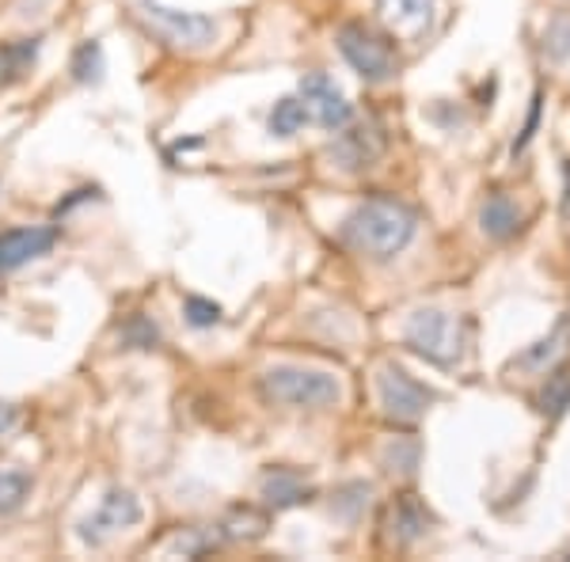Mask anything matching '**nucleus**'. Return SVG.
<instances>
[{
	"label": "nucleus",
	"mask_w": 570,
	"mask_h": 562,
	"mask_svg": "<svg viewBox=\"0 0 570 562\" xmlns=\"http://www.w3.org/2000/svg\"><path fill=\"white\" fill-rule=\"evenodd\" d=\"M384 464L389 472H400V475H411L419 467V441H407V437H395L389 448H384Z\"/></svg>",
	"instance_id": "22"
},
{
	"label": "nucleus",
	"mask_w": 570,
	"mask_h": 562,
	"mask_svg": "<svg viewBox=\"0 0 570 562\" xmlns=\"http://www.w3.org/2000/svg\"><path fill=\"white\" fill-rule=\"evenodd\" d=\"M301 103H305L312 122H320L324 130H343L351 122V103L327 72H308L301 80Z\"/></svg>",
	"instance_id": "8"
},
{
	"label": "nucleus",
	"mask_w": 570,
	"mask_h": 562,
	"mask_svg": "<svg viewBox=\"0 0 570 562\" xmlns=\"http://www.w3.org/2000/svg\"><path fill=\"white\" fill-rule=\"evenodd\" d=\"M187 319L195 327H214L220 319V308L214 300H202V297H187Z\"/></svg>",
	"instance_id": "25"
},
{
	"label": "nucleus",
	"mask_w": 570,
	"mask_h": 562,
	"mask_svg": "<svg viewBox=\"0 0 570 562\" xmlns=\"http://www.w3.org/2000/svg\"><path fill=\"white\" fill-rule=\"evenodd\" d=\"M430 513L422 510V502L415 494H403L400 502L392 505V536L400 543H415L419 536H426Z\"/></svg>",
	"instance_id": "13"
},
{
	"label": "nucleus",
	"mask_w": 570,
	"mask_h": 562,
	"mask_svg": "<svg viewBox=\"0 0 570 562\" xmlns=\"http://www.w3.org/2000/svg\"><path fill=\"white\" fill-rule=\"evenodd\" d=\"M407 346L415 349L419 357H426V362L449 368L461 362V354H464V327H461V319L441 308H419L415 316L407 319Z\"/></svg>",
	"instance_id": "4"
},
{
	"label": "nucleus",
	"mask_w": 570,
	"mask_h": 562,
	"mask_svg": "<svg viewBox=\"0 0 570 562\" xmlns=\"http://www.w3.org/2000/svg\"><path fill=\"white\" fill-rule=\"evenodd\" d=\"M384 152V134L376 130L373 122H362L354 126L351 134H343L335 145H331V160L346 171H362V168H373Z\"/></svg>",
	"instance_id": "10"
},
{
	"label": "nucleus",
	"mask_w": 570,
	"mask_h": 562,
	"mask_svg": "<svg viewBox=\"0 0 570 562\" xmlns=\"http://www.w3.org/2000/svg\"><path fill=\"white\" fill-rule=\"evenodd\" d=\"M134 16L145 23V31L153 39L176 46V50H206L217 39V20L214 16H202V12H179V8H164L156 0H137Z\"/></svg>",
	"instance_id": "3"
},
{
	"label": "nucleus",
	"mask_w": 570,
	"mask_h": 562,
	"mask_svg": "<svg viewBox=\"0 0 570 562\" xmlns=\"http://www.w3.org/2000/svg\"><path fill=\"white\" fill-rule=\"evenodd\" d=\"M308 122V110H305V103L301 99H278L274 103V110H271V134L274 137H293L301 130V126Z\"/></svg>",
	"instance_id": "17"
},
{
	"label": "nucleus",
	"mask_w": 570,
	"mask_h": 562,
	"mask_svg": "<svg viewBox=\"0 0 570 562\" xmlns=\"http://www.w3.org/2000/svg\"><path fill=\"white\" fill-rule=\"evenodd\" d=\"M141 521V502L134 491H107V497L99 502V510L88 521H80V540L91 548H104L110 536L134 529Z\"/></svg>",
	"instance_id": "7"
},
{
	"label": "nucleus",
	"mask_w": 570,
	"mask_h": 562,
	"mask_svg": "<svg viewBox=\"0 0 570 562\" xmlns=\"http://www.w3.org/2000/svg\"><path fill=\"white\" fill-rule=\"evenodd\" d=\"M12 426H16V407L0 400V437H4V433L12 430Z\"/></svg>",
	"instance_id": "27"
},
{
	"label": "nucleus",
	"mask_w": 570,
	"mask_h": 562,
	"mask_svg": "<svg viewBox=\"0 0 570 562\" xmlns=\"http://www.w3.org/2000/svg\"><path fill=\"white\" fill-rule=\"evenodd\" d=\"M263 497H266V505H274V510H289V505L308 502L312 486L297 472H289V467H274V472H266V479H263Z\"/></svg>",
	"instance_id": "12"
},
{
	"label": "nucleus",
	"mask_w": 570,
	"mask_h": 562,
	"mask_svg": "<svg viewBox=\"0 0 570 562\" xmlns=\"http://www.w3.org/2000/svg\"><path fill=\"white\" fill-rule=\"evenodd\" d=\"M483 233L491 239H510L521 228V209L513 206L505 195H491L483 201V214H480Z\"/></svg>",
	"instance_id": "14"
},
{
	"label": "nucleus",
	"mask_w": 570,
	"mask_h": 562,
	"mask_svg": "<svg viewBox=\"0 0 570 562\" xmlns=\"http://www.w3.org/2000/svg\"><path fill=\"white\" fill-rule=\"evenodd\" d=\"M570 343V319H563V324H559L556 331H551V335L544 338V343H537L529 349V354H521V368H532V373H544L548 365H556L559 357L567 354V346Z\"/></svg>",
	"instance_id": "16"
},
{
	"label": "nucleus",
	"mask_w": 570,
	"mask_h": 562,
	"mask_svg": "<svg viewBox=\"0 0 570 562\" xmlns=\"http://www.w3.org/2000/svg\"><path fill=\"white\" fill-rule=\"evenodd\" d=\"M35 58H39V39L0 46V85H16L20 77H27L35 66Z\"/></svg>",
	"instance_id": "15"
},
{
	"label": "nucleus",
	"mask_w": 570,
	"mask_h": 562,
	"mask_svg": "<svg viewBox=\"0 0 570 562\" xmlns=\"http://www.w3.org/2000/svg\"><path fill=\"white\" fill-rule=\"evenodd\" d=\"M540 103H544V96H532V107H529V118H525V130H521V137L513 141V156L518 152H525L529 149V141H532V134H537V122H540Z\"/></svg>",
	"instance_id": "26"
},
{
	"label": "nucleus",
	"mask_w": 570,
	"mask_h": 562,
	"mask_svg": "<svg viewBox=\"0 0 570 562\" xmlns=\"http://www.w3.org/2000/svg\"><path fill=\"white\" fill-rule=\"evenodd\" d=\"M72 77L80 85H96L104 77V46L99 42H85L77 53H72Z\"/></svg>",
	"instance_id": "19"
},
{
	"label": "nucleus",
	"mask_w": 570,
	"mask_h": 562,
	"mask_svg": "<svg viewBox=\"0 0 570 562\" xmlns=\"http://www.w3.org/2000/svg\"><path fill=\"white\" fill-rule=\"evenodd\" d=\"M27 494H31V479L23 472H0V517L20 510Z\"/></svg>",
	"instance_id": "20"
},
{
	"label": "nucleus",
	"mask_w": 570,
	"mask_h": 562,
	"mask_svg": "<svg viewBox=\"0 0 570 562\" xmlns=\"http://www.w3.org/2000/svg\"><path fill=\"white\" fill-rule=\"evenodd\" d=\"M376 12H381V23L389 27L395 39L419 42L434 27L438 0H376Z\"/></svg>",
	"instance_id": "9"
},
{
	"label": "nucleus",
	"mask_w": 570,
	"mask_h": 562,
	"mask_svg": "<svg viewBox=\"0 0 570 562\" xmlns=\"http://www.w3.org/2000/svg\"><path fill=\"white\" fill-rule=\"evenodd\" d=\"M376 392H381V407L395 422H419L430 403L438 400L430 388H422L415 376L400 365H384L376 376Z\"/></svg>",
	"instance_id": "6"
},
{
	"label": "nucleus",
	"mask_w": 570,
	"mask_h": 562,
	"mask_svg": "<svg viewBox=\"0 0 570 562\" xmlns=\"http://www.w3.org/2000/svg\"><path fill=\"white\" fill-rule=\"evenodd\" d=\"M365 502H370V483H351V486H343V491L335 494L331 510H335L343 521H357V513L365 510Z\"/></svg>",
	"instance_id": "23"
},
{
	"label": "nucleus",
	"mask_w": 570,
	"mask_h": 562,
	"mask_svg": "<svg viewBox=\"0 0 570 562\" xmlns=\"http://www.w3.org/2000/svg\"><path fill=\"white\" fill-rule=\"evenodd\" d=\"M544 50H548V58H556V61L570 58V16L567 12L551 16V23L544 31Z\"/></svg>",
	"instance_id": "24"
},
{
	"label": "nucleus",
	"mask_w": 570,
	"mask_h": 562,
	"mask_svg": "<svg viewBox=\"0 0 570 562\" xmlns=\"http://www.w3.org/2000/svg\"><path fill=\"white\" fill-rule=\"evenodd\" d=\"M220 529H225V536H233V540H259L266 532V517L255 513L252 505H244V510L228 513V521L220 524Z\"/></svg>",
	"instance_id": "18"
},
{
	"label": "nucleus",
	"mask_w": 570,
	"mask_h": 562,
	"mask_svg": "<svg viewBox=\"0 0 570 562\" xmlns=\"http://www.w3.org/2000/svg\"><path fill=\"white\" fill-rule=\"evenodd\" d=\"M338 50H343V58L354 66L357 77H365V80H392L395 66H400L392 42L365 23H346L343 31H338Z\"/></svg>",
	"instance_id": "5"
},
{
	"label": "nucleus",
	"mask_w": 570,
	"mask_h": 562,
	"mask_svg": "<svg viewBox=\"0 0 570 562\" xmlns=\"http://www.w3.org/2000/svg\"><path fill=\"white\" fill-rule=\"evenodd\" d=\"M567 407H570V373L548 376V388L540 392V411L551 414V418H559Z\"/></svg>",
	"instance_id": "21"
},
{
	"label": "nucleus",
	"mask_w": 570,
	"mask_h": 562,
	"mask_svg": "<svg viewBox=\"0 0 570 562\" xmlns=\"http://www.w3.org/2000/svg\"><path fill=\"white\" fill-rule=\"evenodd\" d=\"M263 395L271 403H282V407H297V411H320L338 403V388L335 376L316 373V368H301V365H274L263 373L259 381Z\"/></svg>",
	"instance_id": "2"
},
{
	"label": "nucleus",
	"mask_w": 570,
	"mask_h": 562,
	"mask_svg": "<svg viewBox=\"0 0 570 562\" xmlns=\"http://www.w3.org/2000/svg\"><path fill=\"white\" fill-rule=\"evenodd\" d=\"M53 239H58L53 228H12V233H0V270H20L23 263L50 252Z\"/></svg>",
	"instance_id": "11"
},
{
	"label": "nucleus",
	"mask_w": 570,
	"mask_h": 562,
	"mask_svg": "<svg viewBox=\"0 0 570 562\" xmlns=\"http://www.w3.org/2000/svg\"><path fill=\"white\" fill-rule=\"evenodd\" d=\"M343 239L365 259L389 263L415 239V214L395 198H370L343 220Z\"/></svg>",
	"instance_id": "1"
}]
</instances>
